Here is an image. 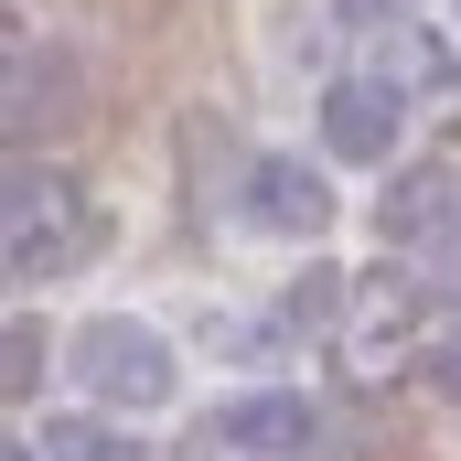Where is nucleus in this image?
Here are the masks:
<instances>
[{
	"label": "nucleus",
	"mask_w": 461,
	"mask_h": 461,
	"mask_svg": "<svg viewBox=\"0 0 461 461\" xmlns=\"http://www.w3.org/2000/svg\"><path fill=\"white\" fill-rule=\"evenodd\" d=\"M11 279H65L86 247H97V215L65 172H11Z\"/></svg>",
	"instance_id": "1"
},
{
	"label": "nucleus",
	"mask_w": 461,
	"mask_h": 461,
	"mask_svg": "<svg viewBox=\"0 0 461 461\" xmlns=\"http://www.w3.org/2000/svg\"><path fill=\"white\" fill-rule=\"evenodd\" d=\"M76 375H86L108 408H161V397H172V344H161L150 322H129V312H97V322L76 333Z\"/></svg>",
	"instance_id": "2"
},
{
	"label": "nucleus",
	"mask_w": 461,
	"mask_h": 461,
	"mask_svg": "<svg viewBox=\"0 0 461 461\" xmlns=\"http://www.w3.org/2000/svg\"><path fill=\"white\" fill-rule=\"evenodd\" d=\"M408 354H429V290L397 279V268H375V279L354 290L344 365H354V375H386V365H408Z\"/></svg>",
	"instance_id": "3"
},
{
	"label": "nucleus",
	"mask_w": 461,
	"mask_h": 461,
	"mask_svg": "<svg viewBox=\"0 0 461 461\" xmlns=\"http://www.w3.org/2000/svg\"><path fill=\"white\" fill-rule=\"evenodd\" d=\"M312 440H322V408L290 397V386H247L204 419V451H226V461H301Z\"/></svg>",
	"instance_id": "4"
},
{
	"label": "nucleus",
	"mask_w": 461,
	"mask_h": 461,
	"mask_svg": "<svg viewBox=\"0 0 461 461\" xmlns=\"http://www.w3.org/2000/svg\"><path fill=\"white\" fill-rule=\"evenodd\" d=\"M397 129H408V86H397V76H344V86L322 97V140H333V161H386Z\"/></svg>",
	"instance_id": "5"
},
{
	"label": "nucleus",
	"mask_w": 461,
	"mask_h": 461,
	"mask_svg": "<svg viewBox=\"0 0 461 461\" xmlns=\"http://www.w3.org/2000/svg\"><path fill=\"white\" fill-rule=\"evenodd\" d=\"M322 215H333V194H322V172L312 161H247V226L268 236H322Z\"/></svg>",
	"instance_id": "6"
},
{
	"label": "nucleus",
	"mask_w": 461,
	"mask_h": 461,
	"mask_svg": "<svg viewBox=\"0 0 461 461\" xmlns=\"http://www.w3.org/2000/svg\"><path fill=\"white\" fill-rule=\"evenodd\" d=\"M440 226H451V172H440V161L397 172V194H386V236H440Z\"/></svg>",
	"instance_id": "7"
},
{
	"label": "nucleus",
	"mask_w": 461,
	"mask_h": 461,
	"mask_svg": "<svg viewBox=\"0 0 461 461\" xmlns=\"http://www.w3.org/2000/svg\"><path fill=\"white\" fill-rule=\"evenodd\" d=\"M333 312H344V268H301V279L279 290L268 333H333Z\"/></svg>",
	"instance_id": "8"
},
{
	"label": "nucleus",
	"mask_w": 461,
	"mask_h": 461,
	"mask_svg": "<svg viewBox=\"0 0 461 461\" xmlns=\"http://www.w3.org/2000/svg\"><path fill=\"white\" fill-rule=\"evenodd\" d=\"M43 461H140V440L118 419H54L43 429Z\"/></svg>",
	"instance_id": "9"
},
{
	"label": "nucleus",
	"mask_w": 461,
	"mask_h": 461,
	"mask_svg": "<svg viewBox=\"0 0 461 461\" xmlns=\"http://www.w3.org/2000/svg\"><path fill=\"white\" fill-rule=\"evenodd\" d=\"M0 386H11V397L43 386V333H32V322H11V365H0Z\"/></svg>",
	"instance_id": "10"
},
{
	"label": "nucleus",
	"mask_w": 461,
	"mask_h": 461,
	"mask_svg": "<svg viewBox=\"0 0 461 461\" xmlns=\"http://www.w3.org/2000/svg\"><path fill=\"white\" fill-rule=\"evenodd\" d=\"M429 386H440V397H461V333H440V344H429Z\"/></svg>",
	"instance_id": "11"
},
{
	"label": "nucleus",
	"mask_w": 461,
	"mask_h": 461,
	"mask_svg": "<svg viewBox=\"0 0 461 461\" xmlns=\"http://www.w3.org/2000/svg\"><path fill=\"white\" fill-rule=\"evenodd\" d=\"M333 11H344L354 32H386V22H397V11H408V0H333Z\"/></svg>",
	"instance_id": "12"
},
{
	"label": "nucleus",
	"mask_w": 461,
	"mask_h": 461,
	"mask_svg": "<svg viewBox=\"0 0 461 461\" xmlns=\"http://www.w3.org/2000/svg\"><path fill=\"white\" fill-rule=\"evenodd\" d=\"M0 461H32V440H11V451H0Z\"/></svg>",
	"instance_id": "13"
}]
</instances>
